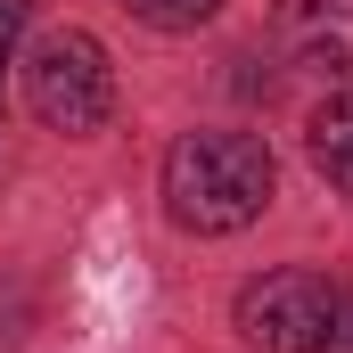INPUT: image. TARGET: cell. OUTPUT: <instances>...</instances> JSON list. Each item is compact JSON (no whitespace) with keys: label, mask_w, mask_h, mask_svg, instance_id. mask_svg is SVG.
Returning <instances> with one entry per match:
<instances>
[{"label":"cell","mask_w":353,"mask_h":353,"mask_svg":"<svg viewBox=\"0 0 353 353\" xmlns=\"http://www.w3.org/2000/svg\"><path fill=\"white\" fill-rule=\"evenodd\" d=\"M271 205V148L255 132H189L165 157V214L181 230H247Z\"/></svg>","instance_id":"6da1fadb"},{"label":"cell","mask_w":353,"mask_h":353,"mask_svg":"<svg viewBox=\"0 0 353 353\" xmlns=\"http://www.w3.org/2000/svg\"><path fill=\"white\" fill-rule=\"evenodd\" d=\"M25 107H33L50 132H99L107 107H115L107 50H99L90 33H50V41H33V58H25Z\"/></svg>","instance_id":"7a4b0ae2"},{"label":"cell","mask_w":353,"mask_h":353,"mask_svg":"<svg viewBox=\"0 0 353 353\" xmlns=\"http://www.w3.org/2000/svg\"><path fill=\"white\" fill-rule=\"evenodd\" d=\"M337 312V288L321 271H263L239 288V337L263 353H321Z\"/></svg>","instance_id":"3957f363"},{"label":"cell","mask_w":353,"mask_h":353,"mask_svg":"<svg viewBox=\"0 0 353 353\" xmlns=\"http://www.w3.org/2000/svg\"><path fill=\"white\" fill-rule=\"evenodd\" d=\"M279 41L321 74H353V0H288Z\"/></svg>","instance_id":"277c9868"},{"label":"cell","mask_w":353,"mask_h":353,"mask_svg":"<svg viewBox=\"0 0 353 353\" xmlns=\"http://www.w3.org/2000/svg\"><path fill=\"white\" fill-rule=\"evenodd\" d=\"M312 165L353 197V90H337V99L312 115Z\"/></svg>","instance_id":"5b68a950"},{"label":"cell","mask_w":353,"mask_h":353,"mask_svg":"<svg viewBox=\"0 0 353 353\" xmlns=\"http://www.w3.org/2000/svg\"><path fill=\"white\" fill-rule=\"evenodd\" d=\"M140 25H157V33H197V25H214V8L222 0H123Z\"/></svg>","instance_id":"8992f818"},{"label":"cell","mask_w":353,"mask_h":353,"mask_svg":"<svg viewBox=\"0 0 353 353\" xmlns=\"http://www.w3.org/2000/svg\"><path fill=\"white\" fill-rule=\"evenodd\" d=\"M321 353H353V288H337V312H329V337Z\"/></svg>","instance_id":"52a82bcc"},{"label":"cell","mask_w":353,"mask_h":353,"mask_svg":"<svg viewBox=\"0 0 353 353\" xmlns=\"http://www.w3.org/2000/svg\"><path fill=\"white\" fill-rule=\"evenodd\" d=\"M8 41H17V0H0V58H8Z\"/></svg>","instance_id":"ba28073f"}]
</instances>
